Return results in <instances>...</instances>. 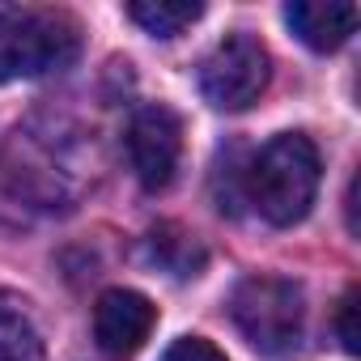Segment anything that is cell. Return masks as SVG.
<instances>
[{
  "mask_svg": "<svg viewBox=\"0 0 361 361\" xmlns=\"http://www.w3.org/2000/svg\"><path fill=\"white\" fill-rule=\"evenodd\" d=\"M81 56V26L64 9L0 5V81H30Z\"/></svg>",
  "mask_w": 361,
  "mask_h": 361,
  "instance_id": "2",
  "label": "cell"
},
{
  "mask_svg": "<svg viewBox=\"0 0 361 361\" xmlns=\"http://www.w3.org/2000/svg\"><path fill=\"white\" fill-rule=\"evenodd\" d=\"M357 310H361V289H357V285H348V289H344V298H340V306H336V336H340V344H344V353H348V357H357V353H361Z\"/></svg>",
  "mask_w": 361,
  "mask_h": 361,
  "instance_id": "11",
  "label": "cell"
},
{
  "mask_svg": "<svg viewBox=\"0 0 361 361\" xmlns=\"http://www.w3.org/2000/svg\"><path fill=\"white\" fill-rule=\"evenodd\" d=\"M128 18L153 39H174L204 18V5L200 0H136V5H128Z\"/></svg>",
  "mask_w": 361,
  "mask_h": 361,
  "instance_id": "9",
  "label": "cell"
},
{
  "mask_svg": "<svg viewBox=\"0 0 361 361\" xmlns=\"http://www.w3.org/2000/svg\"><path fill=\"white\" fill-rule=\"evenodd\" d=\"M319 149L302 132H281L247 157L238 170V200H247L268 226H293L319 196Z\"/></svg>",
  "mask_w": 361,
  "mask_h": 361,
  "instance_id": "1",
  "label": "cell"
},
{
  "mask_svg": "<svg viewBox=\"0 0 361 361\" xmlns=\"http://www.w3.org/2000/svg\"><path fill=\"white\" fill-rule=\"evenodd\" d=\"M43 331L18 293L0 289V361H43Z\"/></svg>",
  "mask_w": 361,
  "mask_h": 361,
  "instance_id": "8",
  "label": "cell"
},
{
  "mask_svg": "<svg viewBox=\"0 0 361 361\" xmlns=\"http://www.w3.org/2000/svg\"><path fill=\"white\" fill-rule=\"evenodd\" d=\"M230 319L243 340L264 357H285L298 348L306 327V298L302 285L289 276H247L230 293Z\"/></svg>",
  "mask_w": 361,
  "mask_h": 361,
  "instance_id": "3",
  "label": "cell"
},
{
  "mask_svg": "<svg viewBox=\"0 0 361 361\" xmlns=\"http://www.w3.org/2000/svg\"><path fill=\"white\" fill-rule=\"evenodd\" d=\"M128 157H132L140 188L149 192L170 188L178 157H183V123H178V115L161 102L140 106L128 123Z\"/></svg>",
  "mask_w": 361,
  "mask_h": 361,
  "instance_id": "5",
  "label": "cell"
},
{
  "mask_svg": "<svg viewBox=\"0 0 361 361\" xmlns=\"http://www.w3.org/2000/svg\"><path fill=\"white\" fill-rule=\"evenodd\" d=\"M157 323V306L136 289H106L94 302V340L106 357H132Z\"/></svg>",
  "mask_w": 361,
  "mask_h": 361,
  "instance_id": "6",
  "label": "cell"
},
{
  "mask_svg": "<svg viewBox=\"0 0 361 361\" xmlns=\"http://www.w3.org/2000/svg\"><path fill=\"white\" fill-rule=\"evenodd\" d=\"M157 361H230L213 340H204V336H178Z\"/></svg>",
  "mask_w": 361,
  "mask_h": 361,
  "instance_id": "12",
  "label": "cell"
},
{
  "mask_svg": "<svg viewBox=\"0 0 361 361\" xmlns=\"http://www.w3.org/2000/svg\"><path fill=\"white\" fill-rule=\"evenodd\" d=\"M268 77H272V56L247 30L226 35L200 60V73H196L204 102H213L217 111H247L268 90Z\"/></svg>",
  "mask_w": 361,
  "mask_h": 361,
  "instance_id": "4",
  "label": "cell"
},
{
  "mask_svg": "<svg viewBox=\"0 0 361 361\" xmlns=\"http://www.w3.org/2000/svg\"><path fill=\"white\" fill-rule=\"evenodd\" d=\"M149 247H153V259L161 268H170L174 276H196V268L204 264V251L196 247V238L183 234V230H174V226H161L149 238Z\"/></svg>",
  "mask_w": 361,
  "mask_h": 361,
  "instance_id": "10",
  "label": "cell"
},
{
  "mask_svg": "<svg viewBox=\"0 0 361 361\" xmlns=\"http://www.w3.org/2000/svg\"><path fill=\"white\" fill-rule=\"evenodd\" d=\"M348 230L357 234V178L348 183Z\"/></svg>",
  "mask_w": 361,
  "mask_h": 361,
  "instance_id": "13",
  "label": "cell"
},
{
  "mask_svg": "<svg viewBox=\"0 0 361 361\" xmlns=\"http://www.w3.org/2000/svg\"><path fill=\"white\" fill-rule=\"evenodd\" d=\"M285 22H289V30L306 47L336 51L357 30V5H353V0H289V5H285Z\"/></svg>",
  "mask_w": 361,
  "mask_h": 361,
  "instance_id": "7",
  "label": "cell"
}]
</instances>
